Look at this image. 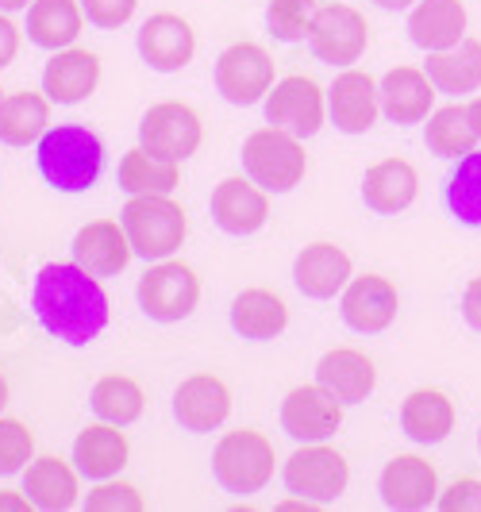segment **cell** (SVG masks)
<instances>
[{"label": "cell", "mask_w": 481, "mask_h": 512, "mask_svg": "<svg viewBox=\"0 0 481 512\" xmlns=\"http://www.w3.org/2000/svg\"><path fill=\"white\" fill-rule=\"evenodd\" d=\"M31 308L43 332L70 347H85L108 328V297L101 282L77 262L43 266L31 285Z\"/></svg>", "instance_id": "1"}, {"label": "cell", "mask_w": 481, "mask_h": 512, "mask_svg": "<svg viewBox=\"0 0 481 512\" xmlns=\"http://www.w3.org/2000/svg\"><path fill=\"white\" fill-rule=\"evenodd\" d=\"M35 162H39L43 181L54 185L58 193H85L101 178L104 143L81 124H62L39 139Z\"/></svg>", "instance_id": "2"}, {"label": "cell", "mask_w": 481, "mask_h": 512, "mask_svg": "<svg viewBox=\"0 0 481 512\" xmlns=\"http://www.w3.org/2000/svg\"><path fill=\"white\" fill-rule=\"evenodd\" d=\"M127 239L135 247V255L158 262V258H174L185 235H189V220L181 205H174L166 193H147V197H131L120 212Z\"/></svg>", "instance_id": "3"}, {"label": "cell", "mask_w": 481, "mask_h": 512, "mask_svg": "<svg viewBox=\"0 0 481 512\" xmlns=\"http://www.w3.org/2000/svg\"><path fill=\"white\" fill-rule=\"evenodd\" d=\"M274 466H278L274 443L262 432H251V428L228 432L216 443V451H212V474L235 497L262 493V489L270 486V478H274Z\"/></svg>", "instance_id": "4"}, {"label": "cell", "mask_w": 481, "mask_h": 512, "mask_svg": "<svg viewBox=\"0 0 481 512\" xmlns=\"http://www.w3.org/2000/svg\"><path fill=\"white\" fill-rule=\"evenodd\" d=\"M239 158H243L247 178L258 181L266 193H289L308 170V154H304L301 139L274 124L251 131Z\"/></svg>", "instance_id": "5"}, {"label": "cell", "mask_w": 481, "mask_h": 512, "mask_svg": "<svg viewBox=\"0 0 481 512\" xmlns=\"http://www.w3.org/2000/svg\"><path fill=\"white\" fill-rule=\"evenodd\" d=\"M281 478H285V489H289V493H297L304 501H316V505L328 509L331 501L347 489L351 466H347V459H343L335 447H328V439H324V443H304V447H297V451L285 459Z\"/></svg>", "instance_id": "6"}, {"label": "cell", "mask_w": 481, "mask_h": 512, "mask_svg": "<svg viewBox=\"0 0 481 512\" xmlns=\"http://www.w3.org/2000/svg\"><path fill=\"white\" fill-rule=\"evenodd\" d=\"M201 301V282L193 266L178 258H158L151 270L139 278V308L158 324H178Z\"/></svg>", "instance_id": "7"}, {"label": "cell", "mask_w": 481, "mask_h": 512, "mask_svg": "<svg viewBox=\"0 0 481 512\" xmlns=\"http://www.w3.org/2000/svg\"><path fill=\"white\" fill-rule=\"evenodd\" d=\"M366 43H370V24H366V16L358 8L339 4V0L316 8V20H312V31H308V47L320 62L355 66L358 58L366 54Z\"/></svg>", "instance_id": "8"}, {"label": "cell", "mask_w": 481, "mask_h": 512, "mask_svg": "<svg viewBox=\"0 0 481 512\" xmlns=\"http://www.w3.org/2000/svg\"><path fill=\"white\" fill-rule=\"evenodd\" d=\"M274 89V58L258 43H235L216 58V93L228 104H258Z\"/></svg>", "instance_id": "9"}, {"label": "cell", "mask_w": 481, "mask_h": 512, "mask_svg": "<svg viewBox=\"0 0 481 512\" xmlns=\"http://www.w3.org/2000/svg\"><path fill=\"white\" fill-rule=\"evenodd\" d=\"M324 116H328V97L312 77H281L278 85L266 93V124L293 131L297 139L316 135L324 128Z\"/></svg>", "instance_id": "10"}, {"label": "cell", "mask_w": 481, "mask_h": 512, "mask_svg": "<svg viewBox=\"0 0 481 512\" xmlns=\"http://www.w3.org/2000/svg\"><path fill=\"white\" fill-rule=\"evenodd\" d=\"M201 116L181 101H162L147 108V116L139 120V147L162 154V158H189L201 147Z\"/></svg>", "instance_id": "11"}, {"label": "cell", "mask_w": 481, "mask_h": 512, "mask_svg": "<svg viewBox=\"0 0 481 512\" xmlns=\"http://www.w3.org/2000/svg\"><path fill=\"white\" fill-rule=\"evenodd\" d=\"M343 424V401H335L324 385H297L281 401V428L297 443H324Z\"/></svg>", "instance_id": "12"}, {"label": "cell", "mask_w": 481, "mask_h": 512, "mask_svg": "<svg viewBox=\"0 0 481 512\" xmlns=\"http://www.w3.org/2000/svg\"><path fill=\"white\" fill-rule=\"evenodd\" d=\"M397 308H401L397 285L389 282V278H381V274L351 278L347 289L339 293V312H343L347 328H355L362 335L385 332L397 320Z\"/></svg>", "instance_id": "13"}, {"label": "cell", "mask_w": 481, "mask_h": 512, "mask_svg": "<svg viewBox=\"0 0 481 512\" xmlns=\"http://www.w3.org/2000/svg\"><path fill=\"white\" fill-rule=\"evenodd\" d=\"M381 85L366 70L347 66L328 89V116L343 135H362L378 124Z\"/></svg>", "instance_id": "14"}, {"label": "cell", "mask_w": 481, "mask_h": 512, "mask_svg": "<svg viewBox=\"0 0 481 512\" xmlns=\"http://www.w3.org/2000/svg\"><path fill=\"white\" fill-rule=\"evenodd\" d=\"M381 501L397 512H420L439 501V474L420 455H397L381 470Z\"/></svg>", "instance_id": "15"}, {"label": "cell", "mask_w": 481, "mask_h": 512, "mask_svg": "<svg viewBox=\"0 0 481 512\" xmlns=\"http://www.w3.org/2000/svg\"><path fill=\"white\" fill-rule=\"evenodd\" d=\"M139 54L143 62L151 66L154 74H178L193 62L197 51V39H193V27L185 24L174 12H158L147 24L139 27Z\"/></svg>", "instance_id": "16"}, {"label": "cell", "mask_w": 481, "mask_h": 512, "mask_svg": "<svg viewBox=\"0 0 481 512\" xmlns=\"http://www.w3.org/2000/svg\"><path fill=\"white\" fill-rule=\"evenodd\" d=\"M228 412H231V393L216 374H193L174 393V420H178L185 432H193V436L216 432L228 420Z\"/></svg>", "instance_id": "17"}, {"label": "cell", "mask_w": 481, "mask_h": 512, "mask_svg": "<svg viewBox=\"0 0 481 512\" xmlns=\"http://www.w3.org/2000/svg\"><path fill=\"white\" fill-rule=\"evenodd\" d=\"M212 220L228 235H254L270 220L266 189L254 178H224L212 189Z\"/></svg>", "instance_id": "18"}, {"label": "cell", "mask_w": 481, "mask_h": 512, "mask_svg": "<svg viewBox=\"0 0 481 512\" xmlns=\"http://www.w3.org/2000/svg\"><path fill=\"white\" fill-rule=\"evenodd\" d=\"M435 81L428 77V70L416 66H397L381 77V112L393 124H420L435 112Z\"/></svg>", "instance_id": "19"}, {"label": "cell", "mask_w": 481, "mask_h": 512, "mask_svg": "<svg viewBox=\"0 0 481 512\" xmlns=\"http://www.w3.org/2000/svg\"><path fill=\"white\" fill-rule=\"evenodd\" d=\"M131 255H135V247L120 220H93L74 235V262L97 278L120 274L131 262Z\"/></svg>", "instance_id": "20"}, {"label": "cell", "mask_w": 481, "mask_h": 512, "mask_svg": "<svg viewBox=\"0 0 481 512\" xmlns=\"http://www.w3.org/2000/svg\"><path fill=\"white\" fill-rule=\"evenodd\" d=\"M293 282L304 297L328 301L335 293H343L351 282V255L335 243H312L293 262Z\"/></svg>", "instance_id": "21"}, {"label": "cell", "mask_w": 481, "mask_h": 512, "mask_svg": "<svg viewBox=\"0 0 481 512\" xmlns=\"http://www.w3.org/2000/svg\"><path fill=\"white\" fill-rule=\"evenodd\" d=\"M416 189H420V174L408 158H381L362 178V201L378 216H397L416 201Z\"/></svg>", "instance_id": "22"}, {"label": "cell", "mask_w": 481, "mask_h": 512, "mask_svg": "<svg viewBox=\"0 0 481 512\" xmlns=\"http://www.w3.org/2000/svg\"><path fill=\"white\" fill-rule=\"evenodd\" d=\"M316 382L328 389L335 401L343 405H358L374 393L378 385V370H374V359L362 355L355 347H335L328 351L320 366H316Z\"/></svg>", "instance_id": "23"}, {"label": "cell", "mask_w": 481, "mask_h": 512, "mask_svg": "<svg viewBox=\"0 0 481 512\" xmlns=\"http://www.w3.org/2000/svg\"><path fill=\"white\" fill-rule=\"evenodd\" d=\"M101 81V58L81 47L54 51V58L43 70V93L54 104H81Z\"/></svg>", "instance_id": "24"}, {"label": "cell", "mask_w": 481, "mask_h": 512, "mask_svg": "<svg viewBox=\"0 0 481 512\" xmlns=\"http://www.w3.org/2000/svg\"><path fill=\"white\" fill-rule=\"evenodd\" d=\"M408 35L420 51H447L466 39V4L462 0H416L408 16Z\"/></svg>", "instance_id": "25"}, {"label": "cell", "mask_w": 481, "mask_h": 512, "mask_svg": "<svg viewBox=\"0 0 481 512\" xmlns=\"http://www.w3.org/2000/svg\"><path fill=\"white\" fill-rule=\"evenodd\" d=\"M74 466L89 482H104V478L120 474L127 466V436L120 432V424H108V420L89 424L74 439Z\"/></svg>", "instance_id": "26"}, {"label": "cell", "mask_w": 481, "mask_h": 512, "mask_svg": "<svg viewBox=\"0 0 481 512\" xmlns=\"http://www.w3.org/2000/svg\"><path fill=\"white\" fill-rule=\"evenodd\" d=\"M81 24H85L81 0H31L27 8V39L43 51L74 47Z\"/></svg>", "instance_id": "27"}, {"label": "cell", "mask_w": 481, "mask_h": 512, "mask_svg": "<svg viewBox=\"0 0 481 512\" xmlns=\"http://www.w3.org/2000/svg\"><path fill=\"white\" fill-rule=\"evenodd\" d=\"M24 493L31 497V505L43 512H66L77 505V466H66L54 455L31 459L24 470Z\"/></svg>", "instance_id": "28"}, {"label": "cell", "mask_w": 481, "mask_h": 512, "mask_svg": "<svg viewBox=\"0 0 481 512\" xmlns=\"http://www.w3.org/2000/svg\"><path fill=\"white\" fill-rule=\"evenodd\" d=\"M428 77L435 81L439 93H451V97H466V93H478L481 89V43L478 39H462L447 51H428L424 62Z\"/></svg>", "instance_id": "29"}, {"label": "cell", "mask_w": 481, "mask_h": 512, "mask_svg": "<svg viewBox=\"0 0 481 512\" xmlns=\"http://www.w3.org/2000/svg\"><path fill=\"white\" fill-rule=\"evenodd\" d=\"M401 428L416 443H439L455 428V401L443 389H412L401 405Z\"/></svg>", "instance_id": "30"}, {"label": "cell", "mask_w": 481, "mask_h": 512, "mask_svg": "<svg viewBox=\"0 0 481 512\" xmlns=\"http://www.w3.org/2000/svg\"><path fill=\"white\" fill-rule=\"evenodd\" d=\"M285 324H289V308L270 289H243L231 301V328L251 343L274 339V335L285 332Z\"/></svg>", "instance_id": "31"}, {"label": "cell", "mask_w": 481, "mask_h": 512, "mask_svg": "<svg viewBox=\"0 0 481 512\" xmlns=\"http://www.w3.org/2000/svg\"><path fill=\"white\" fill-rule=\"evenodd\" d=\"M51 131V97L43 93H8L0 104V143L31 147Z\"/></svg>", "instance_id": "32"}, {"label": "cell", "mask_w": 481, "mask_h": 512, "mask_svg": "<svg viewBox=\"0 0 481 512\" xmlns=\"http://www.w3.org/2000/svg\"><path fill=\"white\" fill-rule=\"evenodd\" d=\"M116 181H120L127 197H147V193H166L170 197L178 189V162L147 151V147H135L120 158Z\"/></svg>", "instance_id": "33"}, {"label": "cell", "mask_w": 481, "mask_h": 512, "mask_svg": "<svg viewBox=\"0 0 481 512\" xmlns=\"http://www.w3.org/2000/svg\"><path fill=\"white\" fill-rule=\"evenodd\" d=\"M424 139H428V151L439 154V158H462V154L474 151L478 131L470 124L466 104H443V108H435L428 116Z\"/></svg>", "instance_id": "34"}, {"label": "cell", "mask_w": 481, "mask_h": 512, "mask_svg": "<svg viewBox=\"0 0 481 512\" xmlns=\"http://www.w3.org/2000/svg\"><path fill=\"white\" fill-rule=\"evenodd\" d=\"M89 405L97 412V420H108V424H135L139 416H143V405H147V397H143V389L135 378H124V374H108L101 382L93 385V393H89Z\"/></svg>", "instance_id": "35"}, {"label": "cell", "mask_w": 481, "mask_h": 512, "mask_svg": "<svg viewBox=\"0 0 481 512\" xmlns=\"http://www.w3.org/2000/svg\"><path fill=\"white\" fill-rule=\"evenodd\" d=\"M447 208L455 212L458 224L481 228V151L458 158L455 174L447 181Z\"/></svg>", "instance_id": "36"}, {"label": "cell", "mask_w": 481, "mask_h": 512, "mask_svg": "<svg viewBox=\"0 0 481 512\" xmlns=\"http://www.w3.org/2000/svg\"><path fill=\"white\" fill-rule=\"evenodd\" d=\"M316 0H270L266 4V27L281 43H301L316 20Z\"/></svg>", "instance_id": "37"}, {"label": "cell", "mask_w": 481, "mask_h": 512, "mask_svg": "<svg viewBox=\"0 0 481 512\" xmlns=\"http://www.w3.org/2000/svg\"><path fill=\"white\" fill-rule=\"evenodd\" d=\"M31 451H35V436L27 432V424L0 416V478L27 470Z\"/></svg>", "instance_id": "38"}, {"label": "cell", "mask_w": 481, "mask_h": 512, "mask_svg": "<svg viewBox=\"0 0 481 512\" xmlns=\"http://www.w3.org/2000/svg\"><path fill=\"white\" fill-rule=\"evenodd\" d=\"M85 512H143V497H139V489L127 486V482L104 478V482L89 489Z\"/></svg>", "instance_id": "39"}, {"label": "cell", "mask_w": 481, "mask_h": 512, "mask_svg": "<svg viewBox=\"0 0 481 512\" xmlns=\"http://www.w3.org/2000/svg\"><path fill=\"white\" fill-rule=\"evenodd\" d=\"M135 8H139V0H81L85 20H89L93 27H101V31L124 27L127 20L135 16Z\"/></svg>", "instance_id": "40"}, {"label": "cell", "mask_w": 481, "mask_h": 512, "mask_svg": "<svg viewBox=\"0 0 481 512\" xmlns=\"http://www.w3.org/2000/svg\"><path fill=\"white\" fill-rule=\"evenodd\" d=\"M443 512H481V478H455L447 489H439Z\"/></svg>", "instance_id": "41"}, {"label": "cell", "mask_w": 481, "mask_h": 512, "mask_svg": "<svg viewBox=\"0 0 481 512\" xmlns=\"http://www.w3.org/2000/svg\"><path fill=\"white\" fill-rule=\"evenodd\" d=\"M16 51H20V27L8 20V12H0V70L16 58Z\"/></svg>", "instance_id": "42"}, {"label": "cell", "mask_w": 481, "mask_h": 512, "mask_svg": "<svg viewBox=\"0 0 481 512\" xmlns=\"http://www.w3.org/2000/svg\"><path fill=\"white\" fill-rule=\"evenodd\" d=\"M462 316L474 332H481V274L462 289Z\"/></svg>", "instance_id": "43"}, {"label": "cell", "mask_w": 481, "mask_h": 512, "mask_svg": "<svg viewBox=\"0 0 481 512\" xmlns=\"http://www.w3.org/2000/svg\"><path fill=\"white\" fill-rule=\"evenodd\" d=\"M31 497L24 489H0V512H31Z\"/></svg>", "instance_id": "44"}, {"label": "cell", "mask_w": 481, "mask_h": 512, "mask_svg": "<svg viewBox=\"0 0 481 512\" xmlns=\"http://www.w3.org/2000/svg\"><path fill=\"white\" fill-rule=\"evenodd\" d=\"M466 112H470V124H474V131H478L481 139V97H474V101L466 104Z\"/></svg>", "instance_id": "45"}, {"label": "cell", "mask_w": 481, "mask_h": 512, "mask_svg": "<svg viewBox=\"0 0 481 512\" xmlns=\"http://www.w3.org/2000/svg\"><path fill=\"white\" fill-rule=\"evenodd\" d=\"M31 8V0H0V12H24Z\"/></svg>", "instance_id": "46"}, {"label": "cell", "mask_w": 481, "mask_h": 512, "mask_svg": "<svg viewBox=\"0 0 481 512\" xmlns=\"http://www.w3.org/2000/svg\"><path fill=\"white\" fill-rule=\"evenodd\" d=\"M374 4H381V8H393V12H401V8H412L416 0H374Z\"/></svg>", "instance_id": "47"}, {"label": "cell", "mask_w": 481, "mask_h": 512, "mask_svg": "<svg viewBox=\"0 0 481 512\" xmlns=\"http://www.w3.org/2000/svg\"><path fill=\"white\" fill-rule=\"evenodd\" d=\"M8 405V382H4V374H0V409Z\"/></svg>", "instance_id": "48"}, {"label": "cell", "mask_w": 481, "mask_h": 512, "mask_svg": "<svg viewBox=\"0 0 481 512\" xmlns=\"http://www.w3.org/2000/svg\"><path fill=\"white\" fill-rule=\"evenodd\" d=\"M0 104H4V89H0Z\"/></svg>", "instance_id": "49"}, {"label": "cell", "mask_w": 481, "mask_h": 512, "mask_svg": "<svg viewBox=\"0 0 481 512\" xmlns=\"http://www.w3.org/2000/svg\"><path fill=\"white\" fill-rule=\"evenodd\" d=\"M478 447H481V432H478Z\"/></svg>", "instance_id": "50"}]
</instances>
